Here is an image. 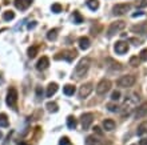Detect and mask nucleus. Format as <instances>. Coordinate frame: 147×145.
<instances>
[{"label":"nucleus","mask_w":147,"mask_h":145,"mask_svg":"<svg viewBox=\"0 0 147 145\" xmlns=\"http://www.w3.org/2000/svg\"><path fill=\"white\" fill-rule=\"evenodd\" d=\"M56 37H58V29H56V28L48 31V33H47V39H48V40H55Z\"/></svg>","instance_id":"5701e85b"},{"label":"nucleus","mask_w":147,"mask_h":145,"mask_svg":"<svg viewBox=\"0 0 147 145\" xmlns=\"http://www.w3.org/2000/svg\"><path fill=\"white\" fill-rule=\"evenodd\" d=\"M79 47H80V49H88L90 40L87 37H80L79 39Z\"/></svg>","instance_id":"dca6fc26"},{"label":"nucleus","mask_w":147,"mask_h":145,"mask_svg":"<svg viewBox=\"0 0 147 145\" xmlns=\"http://www.w3.org/2000/svg\"><path fill=\"white\" fill-rule=\"evenodd\" d=\"M1 136H3V134H1V132H0V138H1Z\"/></svg>","instance_id":"a19ab883"},{"label":"nucleus","mask_w":147,"mask_h":145,"mask_svg":"<svg viewBox=\"0 0 147 145\" xmlns=\"http://www.w3.org/2000/svg\"><path fill=\"white\" fill-rule=\"evenodd\" d=\"M16 101H18V91L15 88H9V91L7 93V105L11 108H15Z\"/></svg>","instance_id":"423d86ee"},{"label":"nucleus","mask_w":147,"mask_h":145,"mask_svg":"<svg viewBox=\"0 0 147 145\" xmlns=\"http://www.w3.org/2000/svg\"><path fill=\"white\" fill-rule=\"evenodd\" d=\"M15 17V13L12 11H7V12H4V15H3V19L5 20V21H9V20H12Z\"/></svg>","instance_id":"b1692460"},{"label":"nucleus","mask_w":147,"mask_h":145,"mask_svg":"<svg viewBox=\"0 0 147 145\" xmlns=\"http://www.w3.org/2000/svg\"><path fill=\"white\" fill-rule=\"evenodd\" d=\"M130 4L127 3H120V4H116V5H114V8H112V13L115 16H122L124 15L126 12L130 11Z\"/></svg>","instance_id":"39448f33"},{"label":"nucleus","mask_w":147,"mask_h":145,"mask_svg":"<svg viewBox=\"0 0 147 145\" xmlns=\"http://www.w3.org/2000/svg\"><path fill=\"white\" fill-rule=\"evenodd\" d=\"M90 64H91V60H90L88 57L82 59V60L78 63L76 67H75V69H74V76L78 77V79L83 77L86 73H87V71H88Z\"/></svg>","instance_id":"f03ea898"},{"label":"nucleus","mask_w":147,"mask_h":145,"mask_svg":"<svg viewBox=\"0 0 147 145\" xmlns=\"http://www.w3.org/2000/svg\"><path fill=\"white\" fill-rule=\"evenodd\" d=\"M94 121V115L92 113H84V115H82V126H83V129H88L90 125L92 124Z\"/></svg>","instance_id":"6e6552de"},{"label":"nucleus","mask_w":147,"mask_h":145,"mask_svg":"<svg viewBox=\"0 0 147 145\" xmlns=\"http://www.w3.org/2000/svg\"><path fill=\"white\" fill-rule=\"evenodd\" d=\"M138 136H143L144 133H147V121L142 122L139 126H138V130H136Z\"/></svg>","instance_id":"f3484780"},{"label":"nucleus","mask_w":147,"mask_h":145,"mask_svg":"<svg viewBox=\"0 0 147 145\" xmlns=\"http://www.w3.org/2000/svg\"><path fill=\"white\" fill-rule=\"evenodd\" d=\"M139 59H140L142 61H147V49H143L142 52H140Z\"/></svg>","instance_id":"72a5a7b5"},{"label":"nucleus","mask_w":147,"mask_h":145,"mask_svg":"<svg viewBox=\"0 0 147 145\" xmlns=\"http://www.w3.org/2000/svg\"><path fill=\"white\" fill-rule=\"evenodd\" d=\"M136 7L138 8L147 7V0H138V1H136Z\"/></svg>","instance_id":"c85d7f7f"},{"label":"nucleus","mask_w":147,"mask_h":145,"mask_svg":"<svg viewBox=\"0 0 147 145\" xmlns=\"http://www.w3.org/2000/svg\"><path fill=\"white\" fill-rule=\"evenodd\" d=\"M115 52L116 53H119V55H123V53H126L128 51V44L127 43H124V41H118L115 44Z\"/></svg>","instance_id":"9d476101"},{"label":"nucleus","mask_w":147,"mask_h":145,"mask_svg":"<svg viewBox=\"0 0 147 145\" xmlns=\"http://www.w3.org/2000/svg\"><path fill=\"white\" fill-rule=\"evenodd\" d=\"M147 116V103H143L140 107H138L135 112V117L136 118H140V117H146Z\"/></svg>","instance_id":"f8f14e48"},{"label":"nucleus","mask_w":147,"mask_h":145,"mask_svg":"<svg viewBox=\"0 0 147 145\" xmlns=\"http://www.w3.org/2000/svg\"><path fill=\"white\" fill-rule=\"evenodd\" d=\"M119 97H120V92H119V91L112 92V95H111L112 101H116V100H119Z\"/></svg>","instance_id":"c756f323"},{"label":"nucleus","mask_w":147,"mask_h":145,"mask_svg":"<svg viewBox=\"0 0 147 145\" xmlns=\"http://www.w3.org/2000/svg\"><path fill=\"white\" fill-rule=\"evenodd\" d=\"M8 125H9V122H8L7 115L1 113V115H0V126H1V128H5V126H8Z\"/></svg>","instance_id":"aec40b11"},{"label":"nucleus","mask_w":147,"mask_h":145,"mask_svg":"<svg viewBox=\"0 0 147 145\" xmlns=\"http://www.w3.org/2000/svg\"><path fill=\"white\" fill-rule=\"evenodd\" d=\"M99 144V141H98L95 137H87V140H86V145H98Z\"/></svg>","instance_id":"bb28decb"},{"label":"nucleus","mask_w":147,"mask_h":145,"mask_svg":"<svg viewBox=\"0 0 147 145\" xmlns=\"http://www.w3.org/2000/svg\"><path fill=\"white\" fill-rule=\"evenodd\" d=\"M63 92H64V95H66V96H72L74 93H75V87L68 84V85H66V87H64Z\"/></svg>","instance_id":"6ab92c4d"},{"label":"nucleus","mask_w":147,"mask_h":145,"mask_svg":"<svg viewBox=\"0 0 147 145\" xmlns=\"http://www.w3.org/2000/svg\"><path fill=\"white\" fill-rule=\"evenodd\" d=\"M67 126H68L70 129H75V126H76V120H75V117L70 116V117L67 118Z\"/></svg>","instance_id":"4be33fe9"},{"label":"nucleus","mask_w":147,"mask_h":145,"mask_svg":"<svg viewBox=\"0 0 147 145\" xmlns=\"http://www.w3.org/2000/svg\"><path fill=\"white\" fill-rule=\"evenodd\" d=\"M94 132H96L98 134H100V136H102V130H100V128H99V126H95V128H94Z\"/></svg>","instance_id":"f704fd0d"},{"label":"nucleus","mask_w":147,"mask_h":145,"mask_svg":"<svg viewBox=\"0 0 147 145\" xmlns=\"http://www.w3.org/2000/svg\"><path fill=\"white\" fill-rule=\"evenodd\" d=\"M135 81H136V79H135L134 75H126V76L120 77L119 80L116 81V84L119 85V87H122V88H130V87H132V85L135 84Z\"/></svg>","instance_id":"7ed1b4c3"},{"label":"nucleus","mask_w":147,"mask_h":145,"mask_svg":"<svg viewBox=\"0 0 147 145\" xmlns=\"http://www.w3.org/2000/svg\"><path fill=\"white\" fill-rule=\"evenodd\" d=\"M38 51H39V47L38 45H32L30 47V49H28V56L30 57H35L36 55H38Z\"/></svg>","instance_id":"412c9836"},{"label":"nucleus","mask_w":147,"mask_h":145,"mask_svg":"<svg viewBox=\"0 0 147 145\" xmlns=\"http://www.w3.org/2000/svg\"><path fill=\"white\" fill-rule=\"evenodd\" d=\"M59 144H60V145H72V144H71V141L67 137H62V138H60Z\"/></svg>","instance_id":"2f4dec72"},{"label":"nucleus","mask_w":147,"mask_h":145,"mask_svg":"<svg viewBox=\"0 0 147 145\" xmlns=\"http://www.w3.org/2000/svg\"><path fill=\"white\" fill-rule=\"evenodd\" d=\"M126 27V23L124 21H115V23H111V25L109 27V31H107V36L109 37H112L115 33H118L119 31H122L123 28Z\"/></svg>","instance_id":"20e7f679"},{"label":"nucleus","mask_w":147,"mask_h":145,"mask_svg":"<svg viewBox=\"0 0 147 145\" xmlns=\"http://www.w3.org/2000/svg\"><path fill=\"white\" fill-rule=\"evenodd\" d=\"M58 91V84L56 83H51L48 85V89H47V97H51L52 95H55Z\"/></svg>","instance_id":"2eb2a0df"},{"label":"nucleus","mask_w":147,"mask_h":145,"mask_svg":"<svg viewBox=\"0 0 147 145\" xmlns=\"http://www.w3.org/2000/svg\"><path fill=\"white\" fill-rule=\"evenodd\" d=\"M48 65H50V60H48V57H47V56H43V57L38 61L36 68H38L39 71H44L46 68H48Z\"/></svg>","instance_id":"ddd939ff"},{"label":"nucleus","mask_w":147,"mask_h":145,"mask_svg":"<svg viewBox=\"0 0 147 145\" xmlns=\"http://www.w3.org/2000/svg\"><path fill=\"white\" fill-rule=\"evenodd\" d=\"M115 121L114 120H111V118H107V120H105L103 121V128H105L106 130H114L115 129Z\"/></svg>","instance_id":"4468645a"},{"label":"nucleus","mask_w":147,"mask_h":145,"mask_svg":"<svg viewBox=\"0 0 147 145\" xmlns=\"http://www.w3.org/2000/svg\"><path fill=\"white\" fill-rule=\"evenodd\" d=\"M87 7H88L90 9L95 11V9L99 8V1H98V0H87Z\"/></svg>","instance_id":"a211bd4d"},{"label":"nucleus","mask_w":147,"mask_h":145,"mask_svg":"<svg viewBox=\"0 0 147 145\" xmlns=\"http://www.w3.org/2000/svg\"><path fill=\"white\" fill-rule=\"evenodd\" d=\"M0 84H3V77L0 76Z\"/></svg>","instance_id":"58836bf2"},{"label":"nucleus","mask_w":147,"mask_h":145,"mask_svg":"<svg viewBox=\"0 0 147 145\" xmlns=\"http://www.w3.org/2000/svg\"><path fill=\"white\" fill-rule=\"evenodd\" d=\"M32 0H15V5L18 9L20 11H24V9H27L30 5H31Z\"/></svg>","instance_id":"9b49d317"},{"label":"nucleus","mask_w":147,"mask_h":145,"mask_svg":"<svg viewBox=\"0 0 147 145\" xmlns=\"http://www.w3.org/2000/svg\"><path fill=\"white\" fill-rule=\"evenodd\" d=\"M138 101H139V96L134 95V93L126 96V100H124V103L122 104V107H120V113L123 116H130L131 112L134 111L136 108V105H138Z\"/></svg>","instance_id":"f257e3e1"},{"label":"nucleus","mask_w":147,"mask_h":145,"mask_svg":"<svg viewBox=\"0 0 147 145\" xmlns=\"http://www.w3.org/2000/svg\"><path fill=\"white\" fill-rule=\"evenodd\" d=\"M47 109L50 112H52V113H55V112H58V104L56 103H48L47 104Z\"/></svg>","instance_id":"393cba45"},{"label":"nucleus","mask_w":147,"mask_h":145,"mask_svg":"<svg viewBox=\"0 0 147 145\" xmlns=\"http://www.w3.org/2000/svg\"><path fill=\"white\" fill-rule=\"evenodd\" d=\"M20 145H28V144H26V142H22V144H20Z\"/></svg>","instance_id":"ea45409f"},{"label":"nucleus","mask_w":147,"mask_h":145,"mask_svg":"<svg viewBox=\"0 0 147 145\" xmlns=\"http://www.w3.org/2000/svg\"><path fill=\"white\" fill-rule=\"evenodd\" d=\"M110 88H111V81L103 79V80L96 85V93L98 95H106V93L110 91Z\"/></svg>","instance_id":"0eeeda50"},{"label":"nucleus","mask_w":147,"mask_h":145,"mask_svg":"<svg viewBox=\"0 0 147 145\" xmlns=\"http://www.w3.org/2000/svg\"><path fill=\"white\" fill-rule=\"evenodd\" d=\"M140 61H142V60H140L138 56H132V57L130 59V65H132V67H138Z\"/></svg>","instance_id":"a878e982"},{"label":"nucleus","mask_w":147,"mask_h":145,"mask_svg":"<svg viewBox=\"0 0 147 145\" xmlns=\"http://www.w3.org/2000/svg\"><path fill=\"white\" fill-rule=\"evenodd\" d=\"M60 11H62V5L60 4H58V3L52 4V12H60Z\"/></svg>","instance_id":"473e14b6"},{"label":"nucleus","mask_w":147,"mask_h":145,"mask_svg":"<svg viewBox=\"0 0 147 145\" xmlns=\"http://www.w3.org/2000/svg\"><path fill=\"white\" fill-rule=\"evenodd\" d=\"M74 17H75V23H82V16H80V13H79V12H74Z\"/></svg>","instance_id":"7c9ffc66"},{"label":"nucleus","mask_w":147,"mask_h":145,"mask_svg":"<svg viewBox=\"0 0 147 145\" xmlns=\"http://www.w3.org/2000/svg\"><path fill=\"white\" fill-rule=\"evenodd\" d=\"M107 108H109L110 112H118V111H120V107H118V105H115V104H109V105H107Z\"/></svg>","instance_id":"cd10ccee"},{"label":"nucleus","mask_w":147,"mask_h":145,"mask_svg":"<svg viewBox=\"0 0 147 145\" xmlns=\"http://www.w3.org/2000/svg\"><path fill=\"white\" fill-rule=\"evenodd\" d=\"M35 25H36V23H35V21H31V23L28 24V29H31V28H34V27H35Z\"/></svg>","instance_id":"c9c22d12"},{"label":"nucleus","mask_w":147,"mask_h":145,"mask_svg":"<svg viewBox=\"0 0 147 145\" xmlns=\"http://www.w3.org/2000/svg\"><path fill=\"white\" fill-rule=\"evenodd\" d=\"M140 15H142V12H138V13H134V15H132V16H134V17H136V16H140Z\"/></svg>","instance_id":"4c0bfd02"},{"label":"nucleus","mask_w":147,"mask_h":145,"mask_svg":"<svg viewBox=\"0 0 147 145\" xmlns=\"http://www.w3.org/2000/svg\"><path fill=\"white\" fill-rule=\"evenodd\" d=\"M139 145H147V138H142L139 142Z\"/></svg>","instance_id":"e433bc0d"},{"label":"nucleus","mask_w":147,"mask_h":145,"mask_svg":"<svg viewBox=\"0 0 147 145\" xmlns=\"http://www.w3.org/2000/svg\"><path fill=\"white\" fill-rule=\"evenodd\" d=\"M91 92H92V84H91V83H87V84H83L80 87V89H79V96H80L82 99H84Z\"/></svg>","instance_id":"1a4fd4ad"}]
</instances>
